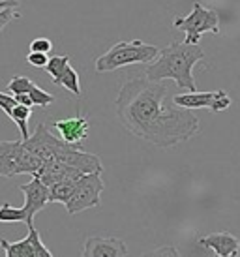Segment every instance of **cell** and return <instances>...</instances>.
I'll use <instances>...</instances> for the list:
<instances>
[{
	"label": "cell",
	"instance_id": "cell-1",
	"mask_svg": "<svg viewBox=\"0 0 240 257\" xmlns=\"http://www.w3.org/2000/svg\"><path fill=\"white\" fill-rule=\"evenodd\" d=\"M169 88L147 77L128 79L114 101L122 126L160 149L190 141L199 132V118L190 109L167 103Z\"/></svg>",
	"mask_w": 240,
	"mask_h": 257
},
{
	"label": "cell",
	"instance_id": "cell-2",
	"mask_svg": "<svg viewBox=\"0 0 240 257\" xmlns=\"http://www.w3.org/2000/svg\"><path fill=\"white\" fill-rule=\"evenodd\" d=\"M205 58V51L201 45L173 42L167 47L160 49V55L154 62L147 68V79L154 83H162L163 79H173L178 88L188 92H197L195 79H193V66Z\"/></svg>",
	"mask_w": 240,
	"mask_h": 257
},
{
	"label": "cell",
	"instance_id": "cell-3",
	"mask_svg": "<svg viewBox=\"0 0 240 257\" xmlns=\"http://www.w3.org/2000/svg\"><path fill=\"white\" fill-rule=\"evenodd\" d=\"M160 55V47L145 43L141 40L114 43L109 51H105L101 57L96 58V72L107 73L114 72L118 68L130 64H143V62H154Z\"/></svg>",
	"mask_w": 240,
	"mask_h": 257
},
{
	"label": "cell",
	"instance_id": "cell-4",
	"mask_svg": "<svg viewBox=\"0 0 240 257\" xmlns=\"http://www.w3.org/2000/svg\"><path fill=\"white\" fill-rule=\"evenodd\" d=\"M173 27L186 32L184 43L199 45V40H201V36H203L205 32L219 34V17L216 10H208V8H205L201 2H195L191 14L186 15V17L175 19Z\"/></svg>",
	"mask_w": 240,
	"mask_h": 257
},
{
	"label": "cell",
	"instance_id": "cell-5",
	"mask_svg": "<svg viewBox=\"0 0 240 257\" xmlns=\"http://www.w3.org/2000/svg\"><path fill=\"white\" fill-rule=\"evenodd\" d=\"M103 190H105V182L101 180V173L83 175L77 180V186H75V192L71 195V199L66 203L68 214L73 216L86 210V208L98 207Z\"/></svg>",
	"mask_w": 240,
	"mask_h": 257
},
{
	"label": "cell",
	"instance_id": "cell-6",
	"mask_svg": "<svg viewBox=\"0 0 240 257\" xmlns=\"http://www.w3.org/2000/svg\"><path fill=\"white\" fill-rule=\"evenodd\" d=\"M53 158L62 162V164L75 167L77 171H81L83 175H90V173H101L103 165L96 154L85 152L81 145H68L64 143L62 139L58 141L57 149L53 152Z\"/></svg>",
	"mask_w": 240,
	"mask_h": 257
},
{
	"label": "cell",
	"instance_id": "cell-7",
	"mask_svg": "<svg viewBox=\"0 0 240 257\" xmlns=\"http://www.w3.org/2000/svg\"><path fill=\"white\" fill-rule=\"evenodd\" d=\"M173 103L182 109H210L212 113L225 111L231 107V98L225 90L212 92H186L173 96Z\"/></svg>",
	"mask_w": 240,
	"mask_h": 257
},
{
	"label": "cell",
	"instance_id": "cell-8",
	"mask_svg": "<svg viewBox=\"0 0 240 257\" xmlns=\"http://www.w3.org/2000/svg\"><path fill=\"white\" fill-rule=\"evenodd\" d=\"M19 190L25 195L23 210L27 214V227H30V225H34V216L49 203V188L43 184L38 177H32L29 184H21Z\"/></svg>",
	"mask_w": 240,
	"mask_h": 257
},
{
	"label": "cell",
	"instance_id": "cell-9",
	"mask_svg": "<svg viewBox=\"0 0 240 257\" xmlns=\"http://www.w3.org/2000/svg\"><path fill=\"white\" fill-rule=\"evenodd\" d=\"M128 246L116 236H86L81 257H126Z\"/></svg>",
	"mask_w": 240,
	"mask_h": 257
},
{
	"label": "cell",
	"instance_id": "cell-10",
	"mask_svg": "<svg viewBox=\"0 0 240 257\" xmlns=\"http://www.w3.org/2000/svg\"><path fill=\"white\" fill-rule=\"evenodd\" d=\"M58 141H60V137L51 136L49 130L45 128L43 124H38L34 130V134H32L29 139L21 141V143L30 154H34V156H38L40 160L45 162V160L53 158V152L57 149Z\"/></svg>",
	"mask_w": 240,
	"mask_h": 257
},
{
	"label": "cell",
	"instance_id": "cell-11",
	"mask_svg": "<svg viewBox=\"0 0 240 257\" xmlns=\"http://www.w3.org/2000/svg\"><path fill=\"white\" fill-rule=\"evenodd\" d=\"M36 177L42 180L47 188H51L53 184L62 182V180H79L83 177V173L77 171L75 167H70V165L58 162L55 158H49V160L43 162L42 169L38 171Z\"/></svg>",
	"mask_w": 240,
	"mask_h": 257
},
{
	"label": "cell",
	"instance_id": "cell-12",
	"mask_svg": "<svg viewBox=\"0 0 240 257\" xmlns=\"http://www.w3.org/2000/svg\"><path fill=\"white\" fill-rule=\"evenodd\" d=\"M53 126L58 130L60 139L68 145H81L85 141L88 128H90V122L83 114H75L71 118H62V120L53 122Z\"/></svg>",
	"mask_w": 240,
	"mask_h": 257
},
{
	"label": "cell",
	"instance_id": "cell-13",
	"mask_svg": "<svg viewBox=\"0 0 240 257\" xmlns=\"http://www.w3.org/2000/svg\"><path fill=\"white\" fill-rule=\"evenodd\" d=\"M199 244L203 248L214 251V255H238L240 250V240L231 233H210L206 236L199 238Z\"/></svg>",
	"mask_w": 240,
	"mask_h": 257
},
{
	"label": "cell",
	"instance_id": "cell-14",
	"mask_svg": "<svg viewBox=\"0 0 240 257\" xmlns=\"http://www.w3.org/2000/svg\"><path fill=\"white\" fill-rule=\"evenodd\" d=\"M42 165H43V160H40V158L34 156V154H30L29 150L23 147V143L19 145L17 154H15V162H14V177L15 175H23V173L36 177L38 171L42 169Z\"/></svg>",
	"mask_w": 240,
	"mask_h": 257
},
{
	"label": "cell",
	"instance_id": "cell-15",
	"mask_svg": "<svg viewBox=\"0 0 240 257\" xmlns=\"http://www.w3.org/2000/svg\"><path fill=\"white\" fill-rule=\"evenodd\" d=\"M19 145L21 141H2L0 143V175L2 177H14V162Z\"/></svg>",
	"mask_w": 240,
	"mask_h": 257
},
{
	"label": "cell",
	"instance_id": "cell-16",
	"mask_svg": "<svg viewBox=\"0 0 240 257\" xmlns=\"http://www.w3.org/2000/svg\"><path fill=\"white\" fill-rule=\"evenodd\" d=\"M0 248L4 250L6 257H34V250H32V242H30L29 235L17 242H8L6 238H0Z\"/></svg>",
	"mask_w": 240,
	"mask_h": 257
},
{
	"label": "cell",
	"instance_id": "cell-17",
	"mask_svg": "<svg viewBox=\"0 0 240 257\" xmlns=\"http://www.w3.org/2000/svg\"><path fill=\"white\" fill-rule=\"evenodd\" d=\"M77 180H62L49 188V203H68L75 192Z\"/></svg>",
	"mask_w": 240,
	"mask_h": 257
},
{
	"label": "cell",
	"instance_id": "cell-18",
	"mask_svg": "<svg viewBox=\"0 0 240 257\" xmlns=\"http://www.w3.org/2000/svg\"><path fill=\"white\" fill-rule=\"evenodd\" d=\"M57 86H64L66 90H70L73 96H79L81 94V83H79V73L71 68V66H68L66 70H64L62 73H60V77L55 79L53 81Z\"/></svg>",
	"mask_w": 240,
	"mask_h": 257
},
{
	"label": "cell",
	"instance_id": "cell-19",
	"mask_svg": "<svg viewBox=\"0 0 240 257\" xmlns=\"http://www.w3.org/2000/svg\"><path fill=\"white\" fill-rule=\"evenodd\" d=\"M30 114H32V107H25V105H15L14 111H12V114H10V118L17 124V128H19V132H21V141H25V139H29L30 134H29V118Z\"/></svg>",
	"mask_w": 240,
	"mask_h": 257
},
{
	"label": "cell",
	"instance_id": "cell-20",
	"mask_svg": "<svg viewBox=\"0 0 240 257\" xmlns=\"http://www.w3.org/2000/svg\"><path fill=\"white\" fill-rule=\"evenodd\" d=\"M68 66H70V57H68V55H62V57L57 55V57L49 58V62L45 66V72L49 73L51 77H53V81H55V79L60 77V73H62Z\"/></svg>",
	"mask_w": 240,
	"mask_h": 257
},
{
	"label": "cell",
	"instance_id": "cell-21",
	"mask_svg": "<svg viewBox=\"0 0 240 257\" xmlns=\"http://www.w3.org/2000/svg\"><path fill=\"white\" fill-rule=\"evenodd\" d=\"M29 96H30V100H32V103H34V105H38V107H49L51 103L55 101V96H53V94L45 92V90H43V88H40L36 83L30 86Z\"/></svg>",
	"mask_w": 240,
	"mask_h": 257
},
{
	"label": "cell",
	"instance_id": "cell-22",
	"mask_svg": "<svg viewBox=\"0 0 240 257\" xmlns=\"http://www.w3.org/2000/svg\"><path fill=\"white\" fill-rule=\"evenodd\" d=\"M29 238H30V242H32L34 257H55L49 251V248L42 242V236H40V233L36 231L34 225H30V227H29Z\"/></svg>",
	"mask_w": 240,
	"mask_h": 257
},
{
	"label": "cell",
	"instance_id": "cell-23",
	"mask_svg": "<svg viewBox=\"0 0 240 257\" xmlns=\"http://www.w3.org/2000/svg\"><path fill=\"white\" fill-rule=\"evenodd\" d=\"M0 221H25L27 223V214H25L23 207L15 208L10 203H4L0 207Z\"/></svg>",
	"mask_w": 240,
	"mask_h": 257
},
{
	"label": "cell",
	"instance_id": "cell-24",
	"mask_svg": "<svg viewBox=\"0 0 240 257\" xmlns=\"http://www.w3.org/2000/svg\"><path fill=\"white\" fill-rule=\"evenodd\" d=\"M34 85V81L25 75H15L10 83H8V92H12V96L15 94H29L30 86Z\"/></svg>",
	"mask_w": 240,
	"mask_h": 257
},
{
	"label": "cell",
	"instance_id": "cell-25",
	"mask_svg": "<svg viewBox=\"0 0 240 257\" xmlns=\"http://www.w3.org/2000/svg\"><path fill=\"white\" fill-rule=\"evenodd\" d=\"M141 257H182V255H180V251L175 246H160V248H154V250L141 253Z\"/></svg>",
	"mask_w": 240,
	"mask_h": 257
},
{
	"label": "cell",
	"instance_id": "cell-26",
	"mask_svg": "<svg viewBox=\"0 0 240 257\" xmlns=\"http://www.w3.org/2000/svg\"><path fill=\"white\" fill-rule=\"evenodd\" d=\"M30 53H43V55H47L51 49H53V42H51L49 38H36L30 42Z\"/></svg>",
	"mask_w": 240,
	"mask_h": 257
},
{
	"label": "cell",
	"instance_id": "cell-27",
	"mask_svg": "<svg viewBox=\"0 0 240 257\" xmlns=\"http://www.w3.org/2000/svg\"><path fill=\"white\" fill-rule=\"evenodd\" d=\"M17 17H21V14H17L15 12V8H6V10H0V32L6 29L10 23L17 19Z\"/></svg>",
	"mask_w": 240,
	"mask_h": 257
},
{
	"label": "cell",
	"instance_id": "cell-28",
	"mask_svg": "<svg viewBox=\"0 0 240 257\" xmlns=\"http://www.w3.org/2000/svg\"><path fill=\"white\" fill-rule=\"evenodd\" d=\"M15 105H17V101H15V96H12V94L0 92V109H2V111L8 114V116L12 114V111H14Z\"/></svg>",
	"mask_w": 240,
	"mask_h": 257
},
{
	"label": "cell",
	"instance_id": "cell-29",
	"mask_svg": "<svg viewBox=\"0 0 240 257\" xmlns=\"http://www.w3.org/2000/svg\"><path fill=\"white\" fill-rule=\"evenodd\" d=\"M27 62L34 68H45L47 62H49V57L43 55V53H29L27 55Z\"/></svg>",
	"mask_w": 240,
	"mask_h": 257
},
{
	"label": "cell",
	"instance_id": "cell-30",
	"mask_svg": "<svg viewBox=\"0 0 240 257\" xmlns=\"http://www.w3.org/2000/svg\"><path fill=\"white\" fill-rule=\"evenodd\" d=\"M15 101H17L19 105H25V107H32V105H34L29 94H15Z\"/></svg>",
	"mask_w": 240,
	"mask_h": 257
},
{
	"label": "cell",
	"instance_id": "cell-31",
	"mask_svg": "<svg viewBox=\"0 0 240 257\" xmlns=\"http://www.w3.org/2000/svg\"><path fill=\"white\" fill-rule=\"evenodd\" d=\"M19 2L17 0H0V10H6V8H17Z\"/></svg>",
	"mask_w": 240,
	"mask_h": 257
},
{
	"label": "cell",
	"instance_id": "cell-32",
	"mask_svg": "<svg viewBox=\"0 0 240 257\" xmlns=\"http://www.w3.org/2000/svg\"><path fill=\"white\" fill-rule=\"evenodd\" d=\"M214 257H221V255H214ZM227 257H238V255H227Z\"/></svg>",
	"mask_w": 240,
	"mask_h": 257
}]
</instances>
